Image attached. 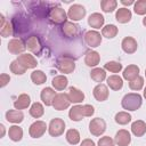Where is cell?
<instances>
[{
  "mask_svg": "<svg viewBox=\"0 0 146 146\" xmlns=\"http://www.w3.org/2000/svg\"><path fill=\"white\" fill-rule=\"evenodd\" d=\"M8 136L13 141H19L23 138V129L18 125H11L9 127Z\"/></svg>",
  "mask_w": 146,
  "mask_h": 146,
  "instance_id": "31",
  "label": "cell"
},
{
  "mask_svg": "<svg viewBox=\"0 0 146 146\" xmlns=\"http://www.w3.org/2000/svg\"><path fill=\"white\" fill-rule=\"evenodd\" d=\"M131 132L136 137H141L146 132V123L143 120H137L131 124Z\"/></svg>",
  "mask_w": 146,
  "mask_h": 146,
  "instance_id": "27",
  "label": "cell"
},
{
  "mask_svg": "<svg viewBox=\"0 0 146 146\" xmlns=\"http://www.w3.org/2000/svg\"><path fill=\"white\" fill-rule=\"evenodd\" d=\"M114 141L117 146H128L131 143V136L130 132L125 129H121L115 133Z\"/></svg>",
  "mask_w": 146,
  "mask_h": 146,
  "instance_id": "13",
  "label": "cell"
},
{
  "mask_svg": "<svg viewBox=\"0 0 146 146\" xmlns=\"http://www.w3.org/2000/svg\"><path fill=\"white\" fill-rule=\"evenodd\" d=\"M0 33H1V36L2 38H7V36H10L11 34H14V29H13V24L11 22H9L8 19L5 18V16L2 14H0Z\"/></svg>",
  "mask_w": 146,
  "mask_h": 146,
  "instance_id": "19",
  "label": "cell"
},
{
  "mask_svg": "<svg viewBox=\"0 0 146 146\" xmlns=\"http://www.w3.org/2000/svg\"><path fill=\"white\" fill-rule=\"evenodd\" d=\"M67 96H68L70 102L73 103V104L82 103V100L84 99V94H83V91H81L80 89H78V88H75V87H71V88L68 89Z\"/></svg>",
  "mask_w": 146,
  "mask_h": 146,
  "instance_id": "22",
  "label": "cell"
},
{
  "mask_svg": "<svg viewBox=\"0 0 146 146\" xmlns=\"http://www.w3.org/2000/svg\"><path fill=\"white\" fill-rule=\"evenodd\" d=\"M0 129H1V135H0V137H3V136H5V127H3V124H0Z\"/></svg>",
  "mask_w": 146,
  "mask_h": 146,
  "instance_id": "46",
  "label": "cell"
},
{
  "mask_svg": "<svg viewBox=\"0 0 146 146\" xmlns=\"http://www.w3.org/2000/svg\"><path fill=\"white\" fill-rule=\"evenodd\" d=\"M26 48L31 52H33L34 55L39 56L42 51V44H41V41H40L39 36H36V35L29 36V39L26 40Z\"/></svg>",
  "mask_w": 146,
  "mask_h": 146,
  "instance_id": "12",
  "label": "cell"
},
{
  "mask_svg": "<svg viewBox=\"0 0 146 146\" xmlns=\"http://www.w3.org/2000/svg\"><path fill=\"white\" fill-rule=\"evenodd\" d=\"M92 95H94V97L97 102H105L108 98V88H107V86H105L103 83H98L94 88Z\"/></svg>",
  "mask_w": 146,
  "mask_h": 146,
  "instance_id": "16",
  "label": "cell"
},
{
  "mask_svg": "<svg viewBox=\"0 0 146 146\" xmlns=\"http://www.w3.org/2000/svg\"><path fill=\"white\" fill-rule=\"evenodd\" d=\"M121 47L124 52L133 54L138 48V43H137L136 39H133L132 36H125L121 42Z\"/></svg>",
  "mask_w": 146,
  "mask_h": 146,
  "instance_id": "17",
  "label": "cell"
},
{
  "mask_svg": "<svg viewBox=\"0 0 146 146\" xmlns=\"http://www.w3.org/2000/svg\"><path fill=\"white\" fill-rule=\"evenodd\" d=\"M71 102L68 99V96L67 94H64V92H60V94H57L55 99H54V103H52V107L57 111H63V110H66L68 108Z\"/></svg>",
  "mask_w": 146,
  "mask_h": 146,
  "instance_id": "11",
  "label": "cell"
},
{
  "mask_svg": "<svg viewBox=\"0 0 146 146\" xmlns=\"http://www.w3.org/2000/svg\"><path fill=\"white\" fill-rule=\"evenodd\" d=\"M62 32L66 38H74L79 33V25L73 22H66L62 25Z\"/></svg>",
  "mask_w": 146,
  "mask_h": 146,
  "instance_id": "18",
  "label": "cell"
},
{
  "mask_svg": "<svg viewBox=\"0 0 146 146\" xmlns=\"http://www.w3.org/2000/svg\"><path fill=\"white\" fill-rule=\"evenodd\" d=\"M107 86H108L112 90L117 91V90L122 89V87H123V80H122L121 76H119V75H116V74L111 75V76L107 78Z\"/></svg>",
  "mask_w": 146,
  "mask_h": 146,
  "instance_id": "28",
  "label": "cell"
},
{
  "mask_svg": "<svg viewBox=\"0 0 146 146\" xmlns=\"http://www.w3.org/2000/svg\"><path fill=\"white\" fill-rule=\"evenodd\" d=\"M131 17H132V14L130 11V9L128 8H119L115 13V18L119 23H122V24H125L128 22L131 21Z\"/></svg>",
  "mask_w": 146,
  "mask_h": 146,
  "instance_id": "25",
  "label": "cell"
},
{
  "mask_svg": "<svg viewBox=\"0 0 146 146\" xmlns=\"http://www.w3.org/2000/svg\"><path fill=\"white\" fill-rule=\"evenodd\" d=\"M6 120L10 123H21L24 120V114L18 110H9L6 112Z\"/></svg>",
  "mask_w": 146,
  "mask_h": 146,
  "instance_id": "24",
  "label": "cell"
},
{
  "mask_svg": "<svg viewBox=\"0 0 146 146\" xmlns=\"http://www.w3.org/2000/svg\"><path fill=\"white\" fill-rule=\"evenodd\" d=\"M65 138H66L67 143H70L71 145H76L80 143V133L76 129H68L66 131Z\"/></svg>",
  "mask_w": 146,
  "mask_h": 146,
  "instance_id": "35",
  "label": "cell"
},
{
  "mask_svg": "<svg viewBox=\"0 0 146 146\" xmlns=\"http://www.w3.org/2000/svg\"><path fill=\"white\" fill-rule=\"evenodd\" d=\"M143 25H144V26H146V16L143 18Z\"/></svg>",
  "mask_w": 146,
  "mask_h": 146,
  "instance_id": "47",
  "label": "cell"
},
{
  "mask_svg": "<svg viewBox=\"0 0 146 146\" xmlns=\"http://www.w3.org/2000/svg\"><path fill=\"white\" fill-rule=\"evenodd\" d=\"M117 1L116 0H102L100 1V8L104 13H112L116 9Z\"/></svg>",
  "mask_w": 146,
  "mask_h": 146,
  "instance_id": "36",
  "label": "cell"
},
{
  "mask_svg": "<svg viewBox=\"0 0 146 146\" xmlns=\"http://www.w3.org/2000/svg\"><path fill=\"white\" fill-rule=\"evenodd\" d=\"M68 17H67V13L58 7V6H55L52 8H50V11L48 14V19L50 21V23L52 24H56V25H63L64 23H66Z\"/></svg>",
  "mask_w": 146,
  "mask_h": 146,
  "instance_id": "4",
  "label": "cell"
},
{
  "mask_svg": "<svg viewBox=\"0 0 146 146\" xmlns=\"http://www.w3.org/2000/svg\"><path fill=\"white\" fill-rule=\"evenodd\" d=\"M129 87L131 90H135V91H138L140 89H143L144 87V78L143 76H137L136 79H133L132 81L129 82Z\"/></svg>",
  "mask_w": 146,
  "mask_h": 146,
  "instance_id": "40",
  "label": "cell"
},
{
  "mask_svg": "<svg viewBox=\"0 0 146 146\" xmlns=\"http://www.w3.org/2000/svg\"><path fill=\"white\" fill-rule=\"evenodd\" d=\"M9 81H10V76H9L8 74L2 73V74L0 75V87H1V88L6 87V86L8 84Z\"/></svg>",
  "mask_w": 146,
  "mask_h": 146,
  "instance_id": "43",
  "label": "cell"
},
{
  "mask_svg": "<svg viewBox=\"0 0 146 146\" xmlns=\"http://www.w3.org/2000/svg\"><path fill=\"white\" fill-rule=\"evenodd\" d=\"M143 103V98L139 94L130 92L124 95V97L121 100V105L127 111H137Z\"/></svg>",
  "mask_w": 146,
  "mask_h": 146,
  "instance_id": "2",
  "label": "cell"
},
{
  "mask_svg": "<svg viewBox=\"0 0 146 146\" xmlns=\"http://www.w3.org/2000/svg\"><path fill=\"white\" fill-rule=\"evenodd\" d=\"M100 55L95 50H88L84 56V64L89 67H95L99 64Z\"/></svg>",
  "mask_w": 146,
  "mask_h": 146,
  "instance_id": "20",
  "label": "cell"
},
{
  "mask_svg": "<svg viewBox=\"0 0 146 146\" xmlns=\"http://www.w3.org/2000/svg\"><path fill=\"white\" fill-rule=\"evenodd\" d=\"M122 75H123V79H125V80H128L130 82L133 79H136L137 76H139V67L137 65H133V64L128 65L124 68Z\"/></svg>",
  "mask_w": 146,
  "mask_h": 146,
  "instance_id": "26",
  "label": "cell"
},
{
  "mask_svg": "<svg viewBox=\"0 0 146 146\" xmlns=\"http://www.w3.org/2000/svg\"><path fill=\"white\" fill-rule=\"evenodd\" d=\"M80 146H96V144H95V141H94V140H91V139L87 138V139H83V140L81 141Z\"/></svg>",
  "mask_w": 146,
  "mask_h": 146,
  "instance_id": "44",
  "label": "cell"
},
{
  "mask_svg": "<svg viewBox=\"0 0 146 146\" xmlns=\"http://www.w3.org/2000/svg\"><path fill=\"white\" fill-rule=\"evenodd\" d=\"M84 16H86V8H84L82 5L74 3V5H72V6L68 8L67 17H68L71 21L78 22V21H81Z\"/></svg>",
  "mask_w": 146,
  "mask_h": 146,
  "instance_id": "8",
  "label": "cell"
},
{
  "mask_svg": "<svg viewBox=\"0 0 146 146\" xmlns=\"http://www.w3.org/2000/svg\"><path fill=\"white\" fill-rule=\"evenodd\" d=\"M133 10L137 15H145L146 14V0H138L133 5Z\"/></svg>",
  "mask_w": 146,
  "mask_h": 146,
  "instance_id": "41",
  "label": "cell"
},
{
  "mask_svg": "<svg viewBox=\"0 0 146 146\" xmlns=\"http://www.w3.org/2000/svg\"><path fill=\"white\" fill-rule=\"evenodd\" d=\"M29 112H30V115H31L32 117H34V119H39V117H41V116L43 115V113H44V108H43V105H42L41 103L35 102V103H33V104L31 105Z\"/></svg>",
  "mask_w": 146,
  "mask_h": 146,
  "instance_id": "30",
  "label": "cell"
},
{
  "mask_svg": "<svg viewBox=\"0 0 146 146\" xmlns=\"http://www.w3.org/2000/svg\"><path fill=\"white\" fill-rule=\"evenodd\" d=\"M47 129H48V128H47L46 122L38 120V121L33 122V123L30 125V128H29V133H30V136H31L32 138H40V137L43 136V133L46 132Z\"/></svg>",
  "mask_w": 146,
  "mask_h": 146,
  "instance_id": "9",
  "label": "cell"
},
{
  "mask_svg": "<svg viewBox=\"0 0 146 146\" xmlns=\"http://www.w3.org/2000/svg\"><path fill=\"white\" fill-rule=\"evenodd\" d=\"M56 67L57 70L64 74H70L73 73V71L75 70V60L73 57L68 56V55H62L57 58L56 60Z\"/></svg>",
  "mask_w": 146,
  "mask_h": 146,
  "instance_id": "3",
  "label": "cell"
},
{
  "mask_svg": "<svg viewBox=\"0 0 146 146\" xmlns=\"http://www.w3.org/2000/svg\"><path fill=\"white\" fill-rule=\"evenodd\" d=\"M90 78L95 81V82H103L105 79H106V72L104 68H100V67H95L94 70H91L90 72Z\"/></svg>",
  "mask_w": 146,
  "mask_h": 146,
  "instance_id": "32",
  "label": "cell"
},
{
  "mask_svg": "<svg viewBox=\"0 0 146 146\" xmlns=\"http://www.w3.org/2000/svg\"><path fill=\"white\" fill-rule=\"evenodd\" d=\"M106 130V122L100 117H95L89 123V131L91 135L98 137L103 135Z\"/></svg>",
  "mask_w": 146,
  "mask_h": 146,
  "instance_id": "7",
  "label": "cell"
},
{
  "mask_svg": "<svg viewBox=\"0 0 146 146\" xmlns=\"http://www.w3.org/2000/svg\"><path fill=\"white\" fill-rule=\"evenodd\" d=\"M84 41L90 48H96L102 43V35L96 30H90L84 34Z\"/></svg>",
  "mask_w": 146,
  "mask_h": 146,
  "instance_id": "10",
  "label": "cell"
},
{
  "mask_svg": "<svg viewBox=\"0 0 146 146\" xmlns=\"http://www.w3.org/2000/svg\"><path fill=\"white\" fill-rule=\"evenodd\" d=\"M121 3L124 6H130V5H135L133 0H121Z\"/></svg>",
  "mask_w": 146,
  "mask_h": 146,
  "instance_id": "45",
  "label": "cell"
},
{
  "mask_svg": "<svg viewBox=\"0 0 146 146\" xmlns=\"http://www.w3.org/2000/svg\"><path fill=\"white\" fill-rule=\"evenodd\" d=\"M16 59H17L26 70H29V68H34V67H36V65H38L36 58H35L33 55H31V54H22V55H19Z\"/></svg>",
  "mask_w": 146,
  "mask_h": 146,
  "instance_id": "15",
  "label": "cell"
},
{
  "mask_svg": "<svg viewBox=\"0 0 146 146\" xmlns=\"http://www.w3.org/2000/svg\"><path fill=\"white\" fill-rule=\"evenodd\" d=\"M95 113V108L94 106L89 105V104H84V105H75L73 106L70 112H68V116L72 121H81L83 117L87 116H91Z\"/></svg>",
  "mask_w": 146,
  "mask_h": 146,
  "instance_id": "1",
  "label": "cell"
},
{
  "mask_svg": "<svg viewBox=\"0 0 146 146\" xmlns=\"http://www.w3.org/2000/svg\"><path fill=\"white\" fill-rule=\"evenodd\" d=\"M104 22H105V18L99 13H94V14H91L88 17V24H89V26L92 27V29H96V30L103 27Z\"/></svg>",
  "mask_w": 146,
  "mask_h": 146,
  "instance_id": "21",
  "label": "cell"
},
{
  "mask_svg": "<svg viewBox=\"0 0 146 146\" xmlns=\"http://www.w3.org/2000/svg\"><path fill=\"white\" fill-rule=\"evenodd\" d=\"M56 91L50 88V87H46L41 90V94H40V98L42 100V103L46 105V106H52V103H54V99L56 97Z\"/></svg>",
  "mask_w": 146,
  "mask_h": 146,
  "instance_id": "14",
  "label": "cell"
},
{
  "mask_svg": "<svg viewBox=\"0 0 146 146\" xmlns=\"http://www.w3.org/2000/svg\"><path fill=\"white\" fill-rule=\"evenodd\" d=\"M65 130V122L63 119L55 117L50 121L49 127H48V132L51 137H58L64 133Z\"/></svg>",
  "mask_w": 146,
  "mask_h": 146,
  "instance_id": "5",
  "label": "cell"
},
{
  "mask_svg": "<svg viewBox=\"0 0 146 146\" xmlns=\"http://www.w3.org/2000/svg\"><path fill=\"white\" fill-rule=\"evenodd\" d=\"M51 84L56 90H64L68 84V79L63 74L62 75H56L52 79Z\"/></svg>",
  "mask_w": 146,
  "mask_h": 146,
  "instance_id": "29",
  "label": "cell"
},
{
  "mask_svg": "<svg viewBox=\"0 0 146 146\" xmlns=\"http://www.w3.org/2000/svg\"><path fill=\"white\" fill-rule=\"evenodd\" d=\"M31 80L34 84H43L47 81V75L41 70H35L31 73Z\"/></svg>",
  "mask_w": 146,
  "mask_h": 146,
  "instance_id": "34",
  "label": "cell"
},
{
  "mask_svg": "<svg viewBox=\"0 0 146 146\" xmlns=\"http://www.w3.org/2000/svg\"><path fill=\"white\" fill-rule=\"evenodd\" d=\"M144 97H145V99H146V87L144 88Z\"/></svg>",
  "mask_w": 146,
  "mask_h": 146,
  "instance_id": "48",
  "label": "cell"
},
{
  "mask_svg": "<svg viewBox=\"0 0 146 146\" xmlns=\"http://www.w3.org/2000/svg\"><path fill=\"white\" fill-rule=\"evenodd\" d=\"M145 76H146V70H145Z\"/></svg>",
  "mask_w": 146,
  "mask_h": 146,
  "instance_id": "49",
  "label": "cell"
},
{
  "mask_svg": "<svg viewBox=\"0 0 146 146\" xmlns=\"http://www.w3.org/2000/svg\"><path fill=\"white\" fill-rule=\"evenodd\" d=\"M30 104H31V97L27 94H22L14 102V107H15V110L21 111V110L27 108L30 106Z\"/></svg>",
  "mask_w": 146,
  "mask_h": 146,
  "instance_id": "23",
  "label": "cell"
},
{
  "mask_svg": "<svg viewBox=\"0 0 146 146\" xmlns=\"http://www.w3.org/2000/svg\"><path fill=\"white\" fill-rule=\"evenodd\" d=\"M104 70H107V71H110L112 73H119L122 70V64L119 63V62L111 60V62H107L104 65Z\"/></svg>",
  "mask_w": 146,
  "mask_h": 146,
  "instance_id": "39",
  "label": "cell"
},
{
  "mask_svg": "<svg viewBox=\"0 0 146 146\" xmlns=\"http://www.w3.org/2000/svg\"><path fill=\"white\" fill-rule=\"evenodd\" d=\"M131 115L128 113V112H119L115 114V122L117 124H121V125H124V124H128L130 121H131Z\"/></svg>",
  "mask_w": 146,
  "mask_h": 146,
  "instance_id": "37",
  "label": "cell"
},
{
  "mask_svg": "<svg viewBox=\"0 0 146 146\" xmlns=\"http://www.w3.org/2000/svg\"><path fill=\"white\" fill-rule=\"evenodd\" d=\"M10 71H11V73H14V74H16V75H22V74L25 73L26 68H25L17 59H15V60H13V62L10 63Z\"/></svg>",
  "mask_w": 146,
  "mask_h": 146,
  "instance_id": "38",
  "label": "cell"
},
{
  "mask_svg": "<svg viewBox=\"0 0 146 146\" xmlns=\"http://www.w3.org/2000/svg\"><path fill=\"white\" fill-rule=\"evenodd\" d=\"M98 146H115V141L110 136H104L98 140Z\"/></svg>",
  "mask_w": 146,
  "mask_h": 146,
  "instance_id": "42",
  "label": "cell"
},
{
  "mask_svg": "<svg viewBox=\"0 0 146 146\" xmlns=\"http://www.w3.org/2000/svg\"><path fill=\"white\" fill-rule=\"evenodd\" d=\"M119 30L114 24H107L102 29V35L107 38V39H113L114 36H116Z\"/></svg>",
  "mask_w": 146,
  "mask_h": 146,
  "instance_id": "33",
  "label": "cell"
},
{
  "mask_svg": "<svg viewBox=\"0 0 146 146\" xmlns=\"http://www.w3.org/2000/svg\"><path fill=\"white\" fill-rule=\"evenodd\" d=\"M8 51L13 55H22L26 49V42L21 38H14L8 42Z\"/></svg>",
  "mask_w": 146,
  "mask_h": 146,
  "instance_id": "6",
  "label": "cell"
}]
</instances>
